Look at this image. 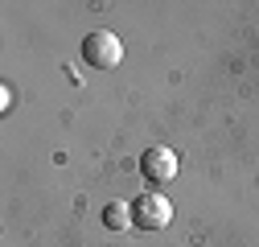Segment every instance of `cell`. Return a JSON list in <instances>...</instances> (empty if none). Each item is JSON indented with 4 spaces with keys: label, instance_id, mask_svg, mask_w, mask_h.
I'll use <instances>...</instances> for the list:
<instances>
[{
    "label": "cell",
    "instance_id": "obj_1",
    "mask_svg": "<svg viewBox=\"0 0 259 247\" xmlns=\"http://www.w3.org/2000/svg\"><path fill=\"white\" fill-rule=\"evenodd\" d=\"M132 219H136L140 231H165L173 223V202L165 194H156V190L152 194H140L132 202Z\"/></svg>",
    "mask_w": 259,
    "mask_h": 247
},
{
    "label": "cell",
    "instance_id": "obj_2",
    "mask_svg": "<svg viewBox=\"0 0 259 247\" xmlns=\"http://www.w3.org/2000/svg\"><path fill=\"white\" fill-rule=\"evenodd\" d=\"M82 58L91 62L95 70H115L123 62V42L115 33H107V29H99V33H87L82 42Z\"/></svg>",
    "mask_w": 259,
    "mask_h": 247
},
{
    "label": "cell",
    "instance_id": "obj_3",
    "mask_svg": "<svg viewBox=\"0 0 259 247\" xmlns=\"http://www.w3.org/2000/svg\"><path fill=\"white\" fill-rule=\"evenodd\" d=\"M140 173L148 181H173L177 177V152L165 148V144H152L140 152Z\"/></svg>",
    "mask_w": 259,
    "mask_h": 247
},
{
    "label": "cell",
    "instance_id": "obj_4",
    "mask_svg": "<svg viewBox=\"0 0 259 247\" xmlns=\"http://www.w3.org/2000/svg\"><path fill=\"white\" fill-rule=\"evenodd\" d=\"M136 219H132V202H107L103 206V227L107 231H127Z\"/></svg>",
    "mask_w": 259,
    "mask_h": 247
}]
</instances>
